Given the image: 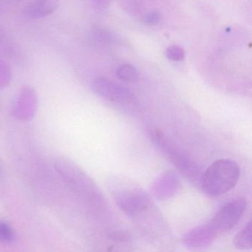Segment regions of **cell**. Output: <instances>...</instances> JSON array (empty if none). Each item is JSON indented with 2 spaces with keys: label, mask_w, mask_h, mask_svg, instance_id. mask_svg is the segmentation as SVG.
I'll return each mask as SVG.
<instances>
[{
  "label": "cell",
  "mask_w": 252,
  "mask_h": 252,
  "mask_svg": "<svg viewBox=\"0 0 252 252\" xmlns=\"http://www.w3.org/2000/svg\"><path fill=\"white\" fill-rule=\"evenodd\" d=\"M92 89L98 96L124 108L134 110L138 106V100L130 90L105 78L95 79L93 82Z\"/></svg>",
  "instance_id": "7a4b0ae2"
},
{
  "label": "cell",
  "mask_w": 252,
  "mask_h": 252,
  "mask_svg": "<svg viewBox=\"0 0 252 252\" xmlns=\"http://www.w3.org/2000/svg\"><path fill=\"white\" fill-rule=\"evenodd\" d=\"M113 195L121 210L129 216L143 213L150 205L147 194L139 189L122 187L114 190Z\"/></svg>",
  "instance_id": "3957f363"
},
{
  "label": "cell",
  "mask_w": 252,
  "mask_h": 252,
  "mask_svg": "<svg viewBox=\"0 0 252 252\" xmlns=\"http://www.w3.org/2000/svg\"><path fill=\"white\" fill-rule=\"evenodd\" d=\"M94 6L98 9H104L110 4L111 0H91Z\"/></svg>",
  "instance_id": "e0dca14e"
},
{
  "label": "cell",
  "mask_w": 252,
  "mask_h": 252,
  "mask_svg": "<svg viewBox=\"0 0 252 252\" xmlns=\"http://www.w3.org/2000/svg\"><path fill=\"white\" fill-rule=\"evenodd\" d=\"M60 7V0H33L23 10L25 17L38 20L51 15Z\"/></svg>",
  "instance_id": "52a82bcc"
},
{
  "label": "cell",
  "mask_w": 252,
  "mask_h": 252,
  "mask_svg": "<svg viewBox=\"0 0 252 252\" xmlns=\"http://www.w3.org/2000/svg\"><path fill=\"white\" fill-rule=\"evenodd\" d=\"M37 107V96L33 88L25 87L17 95L13 107L14 117L28 120L33 117Z\"/></svg>",
  "instance_id": "8992f818"
},
{
  "label": "cell",
  "mask_w": 252,
  "mask_h": 252,
  "mask_svg": "<svg viewBox=\"0 0 252 252\" xmlns=\"http://www.w3.org/2000/svg\"><path fill=\"white\" fill-rule=\"evenodd\" d=\"M240 168L231 159H220L206 169L201 178L203 192L212 197L223 195L231 191L238 182Z\"/></svg>",
  "instance_id": "6da1fadb"
},
{
  "label": "cell",
  "mask_w": 252,
  "mask_h": 252,
  "mask_svg": "<svg viewBox=\"0 0 252 252\" xmlns=\"http://www.w3.org/2000/svg\"><path fill=\"white\" fill-rule=\"evenodd\" d=\"M247 209V200L239 197L222 206L214 217L211 223L219 233L225 232L234 228Z\"/></svg>",
  "instance_id": "277c9868"
},
{
  "label": "cell",
  "mask_w": 252,
  "mask_h": 252,
  "mask_svg": "<svg viewBox=\"0 0 252 252\" xmlns=\"http://www.w3.org/2000/svg\"><path fill=\"white\" fill-rule=\"evenodd\" d=\"M116 76L122 82L127 83L137 82L139 77L138 70L130 64H124L119 66L116 70Z\"/></svg>",
  "instance_id": "30bf717a"
},
{
  "label": "cell",
  "mask_w": 252,
  "mask_h": 252,
  "mask_svg": "<svg viewBox=\"0 0 252 252\" xmlns=\"http://www.w3.org/2000/svg\"><path fill=\"white\" fill-rule=\"evenodd\" d=\"M16 240L14 228L3 221H0V243L11 244Z\"/></svg>",
  "instance_id": "7c38bea8"
},
{
  "label": "cell",
  "mask_w": 252,
  "mask_h": 252,
  "mask_svg": "<svg viewBox=\"0 0 252 252\" xmlns=\"http://www.w3.org/2000/svg\"><path fill=\"white\" fill-rule=\"evenodd\" d=\"M178 188V178L172 172H168L157 180L153 187V191L156 197L163 200L173 195Z\"/></svg>",
  "instance_id": "ba28073f"
},
{
  "label": "cell",
  "mask_w": 252,
  "mask_h": 252,
  "mask_svg": "<svg viewBox=\"0 0 252 252\" xmlns=\"http://www.w3.org/2000/svg\"><path fill=\"white\" fill-rule=\"evenodd\" d=\"M218 234V231L210 222L189 231L183 238V243L191 249L206 248L215 241Z\"/></svg>",
  "instance_id": "5b68a950"
},
{
  "label": "cell",
  "mask_w": 252,
  "mask_h": 252,
  "mask_svg": "<svg viewBox=\"0 0 252 252\" xmlns=\"http://www.w3.org/2000/svg\"><path fill=\"white\" fill-rule=\"evenodd\" d=\"M107 237L112 241L118 243H128L132 240V237L130 233L126 230H114L107 234Z\"/></svg>",
  "instance_id": "9a60e30c"
},
{
  "label": "cell",
  "mask_w": 252,
  "mask_h": 252,
  "mask_svg": "<svg viewBox=\"0 0 252 252\" xmlns=\"http://www.w3.org/2000/svg\"><path fill=\"white\" fill-rule=\"evenodd\" d=\"M12 79L11 67L7 62L0 58V89L6 88Z\"/></svg>",
  "instance_id": "4fadbf2b"
},
{
  "label": "cell",
  "mask_w": 252,
  "mask_h": 252,
  "mask_svg": "<svg viewBox=\"0 0 252 252\" xmlns=\"http://www.w3.org/2000/svg\"><path fill=\"white\" fill-rule=\"evenodd\" d=\"M162 15L159 11H153L146 14L144 18V23L149 26H155L161 20Z\"/></svg>",
  "instance_id": "2e32d148"
},
{
  "label": "cell",
  "mask_w": 252,
  "mask_h": 252,
  "mask_svg": "<svg viewBox=\"0 0 252 252\" xmlns=\"http://www.w3.org/2000/svg\"><path fill=\"white\" fill-rule=\"evenodd\" d=\"M185 54L184 48L178 45H170L166 51V57L173 62L183 61L185 59Z\"/></svg>",
  "instance_id": "5bb4252c"
},
{
  "label": "cell",
  "mask_w": 252,
  "mask_h": 252,
  "mask_svg": "<svg viewBox=\"0 0 252 252\" xmlns=\"http://www.w3.org/2000/svg\"><path fill=\"white\" fill-rule=\"evenodd\" d=\"M236 248L242 250H247L252 248V224L249 221L234 237L233 240Z\"/></svg>",
  "instance_id": "9c48e42d"
},
{
  "label": "cell",
  "mask_w": 252,
  "mask_h": 252,
  "mask_svg": "<svg viewBox=\"0 0 252 252\" xmlns=\"http://www.w3.org/2000/svg\"><path fill=\"white\" fill-rule=\"evenodd\" d=\"M15 53V46L9 36L0 28V57H11Z\"/></svg>",
  "instance_id": "8fae6325"
}]
</instances>
